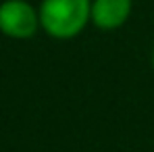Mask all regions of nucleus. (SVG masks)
<instances>
[{"instance_id": "3", "label": "nucleus", "mask_w": 154, "mask_h": 152, "mask_svg": "<svg viewBox=\"0 0 154 152\" xmlns=\"http://www.w3.org/2000/svg\"><path fill=\"white\" fill-rule=\"evenodd\" d=\"M133 0H92V25L102 31H115L129 21Z\"/></svg>"}, {"instance_id": "4", "label": "nucleus", "mask_w": 154, "mask_h": 152, "mask_svg": "<svg viewBox=\"0 0 154 152\" xmlns=\"http://www.w3.org/2000/svg\"><path fill=\"white\" fill-rule=\"evenodd\" d=\"M150 60H152V69H154V46H152V56H150Z\"/></svg>"}, {"instance_id": "2", "label": "nucleus", "mask_w": 154, "mask_h": 152, "mask_svg": "<svg viewBox=\"0 0 154 152\" xmlns=\"http://www.w3.org/2000/svg\"><path fill=\"white\" fill-rule=\"evenodd\" d=\"M40 25L38 8L27 0H4L0 4V33L13 40H31Z\"/></svg>"}, {"instance_id": "1", "label": "nucleus", "mask_w": 154, "mask_h": 152, "mask_svg": "<svg viewBox=\"0 0 154 152\" xmlns=\"http://www.w3.org/2000/svg\"><path fill=\"white\" fill-rule=\"evenodd\" d=\"M40 25L52 40H73L90 25L92 0H42Z\"/></svg>"}]
</instances>
